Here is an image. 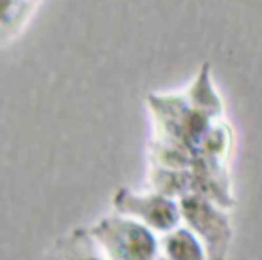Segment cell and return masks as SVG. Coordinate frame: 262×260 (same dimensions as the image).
Returning a JSON list of instances; mask_svg holds the SVG:
<instances>
[{
  "instance_id": "obj_7",
  "label": "cell",
  "mask_w": 262,
  "mask_h": 260,
  "mask_svg": "<svg viewBox=\"0 0 262 260\" xmlns=\"http://www.w3.org/2000/svg\"><path fill=\"white\" fill-rule=\"evenodd\" d=\"M158 260H167V258H165V256H160V258H158Z\"/></svg>"
},
{
  "instance_id": "obj_1",
  "label": "cell",
  "mask_w": 262,
  "mask_h": 260,
  "mask_svg": "<svg viewBox=\"0 0 262 260\" xmlns=\"http://www.w3.org/2000/svg\"><path fill=\"white\" fill-rule=\"evenodd\" d=\"M106 260H158L162 244L157 231L124 213L106 215L88 226Z\"/></svg>"
},
{
  "instance_id": "obj_2",
  "label": "cell",
  "mask_w": 262,
  "mask_h": 260,
  "mask_svg": "<svg viewBox=\"0 0 262 260\" xmlns=\"http://www.w3.org/2000/svg\"><path fill=\"white\" fill-rule=\"evenodd\" d=\"M180 201L183 226H187L203 244L208 260L228 258L232 242V221L219 203L201 194H185Z\"/></svg>"
},
{
  "instance_id": "obj_3",
  "label": "cell",
  "mask_w": 262,
  "mask_h": 260,
  "mask_svg": "<svg viewBox=\"0 0 262 260\" xmlns=\"http://www.w3.org/2000/svg\"><path fill=\"white\" fill-rule=\"evenodd\" d=\"M113 208L119 213L139 219L140 223L162 235L176 230L183 223L178 199L158 190L139 194L127 187H120L113 194Z\"/></svg>"
},
{
  "instance_id": "obj_5",
  "label": "cell",
  "mask_w": 262,
  "mask_h": 260,
  "mask_svg": "<svg viewBox=\"0 0 262 260\" xmlns=\"http://www.w3.org/2000/svg\"><path fill=\"white\" fill-rule=\"evenodd\" d=\"M160 244L167 260H208L203 244L187 226L165 233L160 239Z\"/></svg>"
},
{
  "instance_id": "obj_4",
  "label": "cell",
  "mask_w": 262,
  "mask_h": 260,
  "mask_svg": "<svg viewBox=\"0 0 262 260\" xmlns=\"http://www.w3.org/2000/svg\"><path fill=\"white\" fill-rule=\"evenodd\" d=\"M47 260H106L88 228H76L56 241Z\"/></svg>"
},
{
  "instance_id": "obj_6",
  "label": "cell",
  "mask_w": 262,
  "mask_h": 260,
  "mask_svg": "<svg viewBox=\"0 0 262 260\" xmlns=\"http://www.w3.org/2000/svg\"><path fill=\"white\" fill-rule=\"evenodd\" d=\"M40 0H0V27L2 41H9L22 31Z\"/></svg>"
}]
</instances>
